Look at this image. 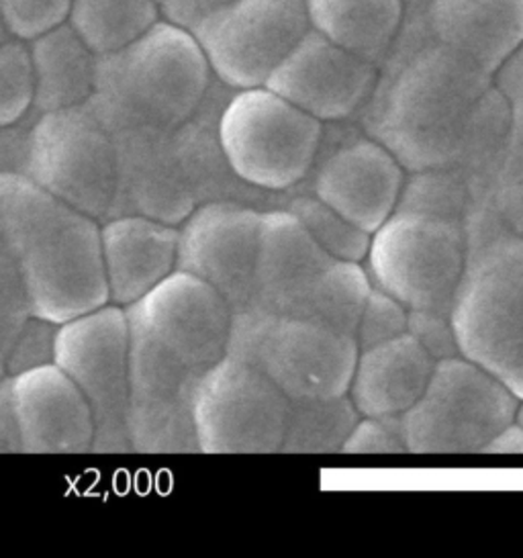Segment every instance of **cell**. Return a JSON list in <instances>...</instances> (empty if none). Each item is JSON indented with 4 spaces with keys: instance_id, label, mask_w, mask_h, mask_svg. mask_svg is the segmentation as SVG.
I'll return each instance as SVG.
<instances>
[{
    "instance_id": "8992f818",
    "label": "cell",
    "mask_w": 523,
    "mask_h": 558,
    "mask_svg": "<svg viewBox=\"0 0 523 558\" xmlns=\"http://www.w3.org/2000/svg\"><path fill=\"white\" fill-rule=\"evenodd\" d=\"M217 137L240 181L260 193H287L317 165L324 123L258 86L235 90L221 107Z\"/></svg>"
},
{
    "instance_id": "1f68e13d",
    "label": "cell",
    "mask_w": 523,
    "mask_h": 558,
    "mask_svg": "<svg viewBox=\"0 0 523 558\" xmlns=\"http://www.w3.org/2000/svg\"><path fill=\"white\" fill-rule=\"evenodd\" d=\"M342 454H409L401 417H360L343 444Z\"/></svg>"
},
{
    "instance_id": "ee69618b",
    "label": "cell",
    "mask_w": 523,
    "mask_h": 558,
    "mask_svg": "<svg viewBox=\"0 0 523 558\" xmlns=\"http://www.w3.org/2000/svg\"><path fill=\"white\" fill-rule=\"evenodd\" d=\"M515 420L523 426V401L520 403V410H518V417H515Z\"/></svg>"
},
{
    "instance_id": "30bf717a",
    "label": "cell",
    "mask_w": 523,
    "mask_h": 558,
    "mask_svg": "<svg viewBox=\"0 0 523 558\" xmlns=\"http://www.w3.org/2000/svg\"><path fill=\"white\" fill-rule=\"evenodd\" d=\"M25 177L68 207L105 221L117 197L113 135L88 102L41 113Z\"/></svg>"
},
{
    "instance_id": "8fae6325",
    "label": "cell",
    "mask_w": 523,
    "mask_h": 558,
    "mask_svg": "<svg viewBox=\"0 0 523 558\" xmlns=\"http://www.w3.org/2000/svg\"><path fill=\"white\" fill-rule=\"evenodd\" d=\"M289 403V397L260 368L228 354L196 385L193 424L198 452H280Z\"/></svg>"
},
{
    "instance_id": "44dd1931",
    "label": "cell",
    "mask_w": 523,
    "mask_h": 558,
    "mask_svg": "<svg viewBox=\"0 0 523 558\" xmlns=\"http://www.w3.org/2000/svg\"><path fill=\"white\" fill-rule=\"evenodd\" d=\"M436 41L492 76L523 39V0H429Z\"/></svg>"
},
{
    "instance_id": "74e56055",
    "label": "cell",
    "mask_w": 523,
    "mask_h": 558,
    "mask_svg": "<svg viewBox=\"0 0 523 558\" xmlns=\"http://www.w3.org/2000/svg\"><path fill=\"white\" fill-rule=\"evenodd\" d=\"M229 2L233 0H163L160 11L166 21L191 32L196 23L223 9Z\"/></svg>"
},
{
    "instance_id": "60d3db41",
    "label": "cell",
    "mask_w": 523,
    "mask_h": 558,
    "mask_svg": "<svg viewBox=\"0 0 523 558\" xmlns=\"http://www.w3.org/2000/svg\"><path fill=\"white\" fill-rule=\"evenodd\" d=\"M483 454L492 457H523V426L515 420L503 427L483 450Z\"/></svg>"
},
{
    "instance_id": "e575fe53",
    "label": "cell",
    "mask_w": 523,
    "mask_h": 558,
    "mask_svg": "<svg viewBox=\"0 0 523 558\" xmlns=\"http://www.w3.org/2000/svg\"><path fill=\"white\" fill-rule=\"evenodd\" d=\"M39 116L41 113L33 109L29 116L19 119L15 123L0 125V174L25 177L32 149L33 128Z\"/></svg>"
},
{
    "instance_id": "2e32d148",
    "label": "cell",
    "mask_w": 523,
    "mask_h": 558,
    "mask_svg": "<svg viewBox=\"0 0 523 558\" xmlns=\"http://www.w3.org/2000/svg\"><path fill=\"white\" fill-rule=\"evenodd\" d=\"M378 68L311 29L266 88L321 123L343 121L375 95Z\"/></svg>"
},
{
    "instance_id": "d6a6232c",
    "label": "cell",
    "mask_w": 523,
    "mask_h": 558,
    "mask_svg": "<svg viewBox=\"0 0 523 558\" xmlns=\"http://www.w3.org/2000/svg\"><path fill=\"white\" fill-rule=\"evenodd\" d=\"M25 317H29V307L23 277L13 247L0 233V340L11 342Z\"/></svg>"
},
{
    "instance_id": "9c48e42d",
    "label": "cell",
    "mask_w": 523,
    "mask_h": 558,
    "mask_svg": "<svg viewBox=\"0 0 523 558\" xmlns=\"http://www.w3.org/2000/svg\"><path fill=\"white\" fill-rule=\"evenodd\" d=\"M53 364L86 397L95 417V454H131L130 319L107 303L60 324Z\"/></svg>"
},
{
    "instance_id": "3957f363",
    "label": "cell",
    "mask_w": 523,
    "mask_h": 558,
    "mask_svg": "<svg viewBox=\"0 0 523 558\" xmlns=\"http://www.w3.org/2000/svg\"><path fill=\"white\" fill-rule=\"evenodd\" d=\"M211 81L195 35L162 17L130 46L98 56L88 105L111 133L172 132L198 113Z\"/></svg>"
},
{
    "instance_id": "f6af8a7d",
    "label": "cell",
    "mask_w": 523,
    "mask_h": 558,
    "mask_svg": "<svg viewBox=\"0 0 523 558\" xmlns=\"http://www.w3.org/2000/svg\"><path fill=\"white\" fill-rule=\"evenodd\" d=\"M156 2H158V4H160V7H162L163 0H156Z\"/></svg>"
},
{
    "instance_id": "5bb4252c",
    "label": "cell",
    "mask_w": 523,
    "mask_h": 558,
    "mask_svg": "<svg viewBox=\"0 0 523 558\" xmlns=\"http://www.w3.org/2000/svg\"><path fill=\"white\" fill-rule=\"evenodd\" d=\"M203 375L130 328V442L133 454H195L193 397Z\"/></svg>"
},
{
    "instance_id": "7a4b0ae2",
    "label": "cell",
    "mask_w": 523,
    "mask_h": 558,
    "mask_svg": "<svg viewBox=\"0 0 523 558\" xmlns=\"http://www.w3.org/2000/svg\"><path fill=\"white\" fill-rule=\"evenodd\" d=\"M492 76L438 41L399 68L366 121L409 172L454 168Z\"/></svg>"
},
{
    "instance_id": "f35d334b",
    "label": "cell",
    "mask_w": 523,
    "mask_h": 558,
    "mask_svg": "<svg viewBox=\"0 0 523 558\" xmlns=\"http://www.w3.org/2000/svg\"><path fill=\"white\" fill-rule=\"evenodd\" d=\"M492 197H495V201H490L489 195H487L492 209L499 214L497 215L499 221L511 233L523 238V182L499 186V189L492 191Z\"/></svg>"
},
{
    "instance_id": "83f0119b",
    "label": "cell",
    "mask_w": 523,
    "mask_h": 558,
    "mask_svg": "<svg viewBox=\"0 0 523 558\" xmlns=\"http://www.w3.org/2000/svg\"><path fill=\"white\" fill-rule=\"evenodd\" d=\"M35 99L29 44L7 39L0 44V125H11L29 116Z\"/></svg>"
},
{
    "instance_id": "836d02e7",
    "label": "cell",
    "mask_w": 523,
    "mask_h": 558,
    "mask_svg": "<svg viewBox=\"0 0 523 558\" xmlns=\"http://www.w3.org/2000/svg\"><path fill=\"white\" fill-rule=\"evenodd\" d=\"M408 331L436 362L460 354L450 313L409 310Z\"/></svg>"
},
{
    "instance_id": "b9f144b4",
    "label": "cell",
    "mask_w": 523,
    "mask_h": 558,
    "mask_svg": "<svg viewBox=\"0 0 523 558\" xmlns=\"http://www.w3.org/2000/svg\"><path fill=\"white\" fill-rule=\"evenodd\" d=\"M7 340H0V378L7 377V371H4V352H7Z\"/></svg>"
},
{
    "instance_id": "e0dca14e",
    "label": "cell",
    "mask_w": 523,
    "mask_h": 558,
    "mask_svg": "<svg viewBox=\"0 0 523 558\" xmlns=\"http://www.w3.org/2000/svg\"><path fill=\"white\" fill-rule=\"evenodd\" d=\"M311 195L366 233H375L397 209L405 168L375 137H356L313 166Z\"/></svg>"
},
{
    "instance_id": "ac0fdd59",
    "label": "cell",
    "mask_w": 523,
    "mask_h": 558,
    "mask_svg": "<svg viewBox=\"0 0 523 558\" xmlns=\"http://www.w3.org/2000/svg\"><path fill=\"white\" fill-rule=\"evenodd\" d=\"M23 454H88L95 417L86 397L56 364L11 377Z\"/></svg>"
},
{
    "instance_id": "52a82bcc",
    "label": "cell",
    "mask_w": 523,
    "mask_h": 558,
    "mask_svg": "<svg viewBox=\"0 0 523 558\" xmlns=\"http://www.w3.org/2000/svg\"><path fill=\"white\" fill-rule=\"evenodd\" d=\"M368 279L408 310L450 313L466 275V221L417 209L394 214L370 235Z\"/></svg>"
},
{
    "instance_id": "7c38bea8",
    "label": "cell",
    "mask_w": 523,
    "mask_h": 558,
    "mask_svg": "<svg viewBox=\"0 0 523 558\" xmlns=\"http://www.w3.org/2000/svg\"><path fill=\"white\" fill-rule=\"evenodd\" d=\"M309 32L305 0H233L191 29L212 76L233 90L266 86Z\"/></svg>"
},
{
    "instance_id": "7402d4cb",
    "label": "cell",
    "mask_w": 523,
    "mask_h": 558,
    "mask_svg": "<svg viewBox=\"0 0 523 558\" xmlns=\"http://www.w3.org/2000/svg\"><path fill=\"white\" fill-rule=\"evenodd\" d=\"M436 361L409 331L360 350L348 397L360 417H401L424 395Z\"/></svg>"
},
{
    "instance_id": "8d00e7d4",
    "label": "cell",
    "mask_w": 523,
    "mask_h": 558,
    "mask_svg": "<svg viewBox=\"0 0 523 558\" xmlns=\"http://www.w3.org/2000/svg\"><path fill=\"white\" fill-rule=\"evenodd\" d=\"M0 454H23L11 377L0 378Z\"/></svg>"
},
{
    "instance_id": "cb8c5ba5",
    "label": "cell",
    "mask_w": 523,
    "mask_h": 558,
    "mask_svg": "<svg viewBox=\"0 0 523 558\" xmlns=\"http://www.w3.org/2000/svg\"><path fill=\"white\" fill-rule=\"evenodd\" d=\"M311 29L364 60L378 62L403 23V0H305Z\"/></svg>"
},
{
    "instance_id": "7bdbcfd3",
    "label": "cell",
    "mask_w": 523,
    "mask_h": 558,
    "mask_svg": "<svg viewBox=\"0 0 523 558\" xmlns=\"http://www.w3.org/2000/svg\"><path fill=\"white\" fill-rule=\"evenodd\" d=\"M7 39H11V35H9L7 27H4V23H2V19H0V44H2V41H7Z\"/></svg>"
},
{
    "instance_id": "f546056e",
    "label": "cell",
    "mask_w": 523,
    "mask_h": 558,
    "mask_svg": "<svg viewBox=\"0 0 523 558\" xmlns=\"http://www.w3.org/2000/svg\"><path fill=\"white\" fill-rule=\"evenodd\" d=\"M70 11L72 0H0V19L7 32L27 44L64 25Z\"/></svg>"
},
{
    "instance_id": "d6986e66",
    "label": "cell",
    "mask_w": 523,
    "mask_h": 558,
    "mask_svg": "<svg viewBox=\"0 0 523 558\" xmlns=\"http://www.w3.org/2000/svg\"><path fill=\"white\" fill-rule=\"evenodd\" d=\"M331 263L284 207L262 211L254 299L247 310L303 315Z\"/></svg>"
},
{
    "instance_id": "4316f807",
    "label": "cell",
    "mask_w": 523,
    "mask_h": 558,
    "mask_svg": "<svg viewBox=\"0 0 523 558\" xmlns=\"http://www.w3.org/2000/svg\"><path fill=\"white\" fill-rule=\"evenodd\" d=\"M284 209L296 217L311 240L342 263H364L370 247V233L360 230L342 215L336 214L315 195H296L284 203Z\"/></svg>"
},
{
    "instance_id": "484cf974",
    "label": "cell",
    "mask_w": 523,
    "mask_h": 558,
    "mask_svg": "<svg viewBox=\"0 0 523 558\" xmlns=\"http://www.w3.org/2000/svg\"><path fill=\"white\" fill-rule=\"evenodd\" d=\"M162 19L156 0H72L70 25L98 56L113 53Z\"/></svg>"
},
{
    "instance_id": "d590c367",
    "label": "cell",
    "mask_w": 523,
    "mask_h": 558,
    "mask_svg": "<svg viewBox=\"0 0 523 558\" xmlns=\"http://www.w3.org/2000/svg\"><path fill=\"white\" fill-rule=\"evenodd\" d=\"M509 102V128H507L506 149L499 170V186L523 182V95Z\"/></svg>"
},
{
    "instance_id": "d4e9b609",
    "label": "cell",
    "mask_w": 523,
    "mask_h": 558,
    "mask_svg": "<svg viewBox=\"0 0 523 558\" xmlns=\"http://www.w3.org/2000/svg\"><path fill=\"white\" fill-rule=\"evenodd\" d=\"M358 420V410L348 395L291 401L280 452L342 454L343 444Z\"/></svg>"
},
{
    "instance_id": "277c9868",
    "label": "cell",
    "mask_w": 523,
    "mask_h": 558,
    "mask_svg": "<svg viewBox=\"0 0 523 558\" xmlns=\"http://www.w3.org/2000/svg\"><path fill=\"white\" fill-rule=\"evenodd\" d=\"M469 264L450 319L458 350L523 401V238L476 205L466 217Z\"/></svg>"
},
{
    "instance_id": "ffe728a7",
    "label": "cell",
    "mask_w": 523,
    "mask_h": 558,
    "mask_svg": "<svg viewBox=\"0 0 523 558\" xmlns=\"http://www.w3.org/2000/svg\"><path fill=\"white\" fill-rule=\"evenodd\" d=\"M109 303L130 307L177 270L179 228L146 215L100 221Z\"/></svg>"
},
{
    "instance_id": "603a6c76",
    "label": "cell",
    "mask_w": 523,
    "mask_h": 558,
    "mask_svg": "<svg viewBox=\"0 0 523 558\" xmlns=\"http://www.w3.org/2000/svg\"><path fill=\"white\" fill-rule=\"evenodd\" d=\"M35 99L39 113L64 111L93 99L98 53L65 21L64 25L29 41Z\"/></svg>"
},
{
    "instance_id": "4fadbf2b",
    "label": "cell",
    "mask_w": 523,
    "mask_h": 558,
    "mask_svg": "<svg viewBox=\"0 0 523 558\" xmlns=\"http://www.w3.org/2000/svg\"><path fill=\"white\" fill-rule=\"evenodd\" d=\"M125 312L130 328L198 375L228 356L233 310L211 284L191 272L174 270Z\"/></svg>"
},
{
    "instance_id": "f1b7e54d",
    "label": "cell",
    "mask_w": 523,
    "mask_h": 558,
    "mask_svg": "<svg viewBox=\"0 0 523 558\" xmlns=\"http://www.w3.org/2000/svg\"><path fill=\"white\" fill-rule=\"evenodd\" d=\"M58 324L29 315L16 328L4 352L7 377H16L33 368L53 364Z\"/></svg>"
},
{
    "instance_id": "ba28073f",
    "label": "cell",
    "mask_w": 523,
    "mask_h": 558,
    "mask_svg": "<svg viewBox=\"0 0 523 558\" xmlns=\"http://www.w3.org/2000/svg\"><path fill=\"white\" fill-rule=\"evenodd\" d=\"M520 399L462 354L436 362L417 403L401 415L409 454H483L515 422Z\"/></svg>"
},
{
    "instance_id": "ab89813d",
    "label": "cell",
    "mask_w": 523,
    "mask_h": 558,
    "mask_svg": "<svg viewBox=\"0 0 523 558\" xmlns=\"http://www.w3.org/2000/svg\"><path fill=\"white\" fill-rule=\"evenodd\" d=\"M492 86L507 100L518 99L523 95V39L515 50L507 56L506 62L492 74Z\"/></svg>"
},
{
    "instance_id": "5b68a950",
    "label": "cell",
    "mask_w": 523,
    "mask_h": 558,
    "mask_svg": "<svg viewBox=\"0 0 523 558\" xmlns=\"http://www.w3.org/2000/svg\"><path fill=\"white\" fill-rule=\"evenodd\" d=\"M358 352L354 333L311 317L233 313L228 354L260 368L289 401L348 395Z\"/></svg>"
},
{
    "instance_id": "6da1fadb",
    "label": "cell",
    "mask_w": 523,
    "mask_h": 558,
    "mask_svg": "<svg viewBox=\"0 0 523 558\" xmlns=\"http://www.w3.org/2000/svg\"><path fill=\"white\" fill-rule=\"evenodd\" d=\"M0 233L15 252L29 315L60 326L109 303L97 219L27 177L0 174Z\"/></svg>"
},
{
    "instance_id": "4dcf8cb0",
    "label": "cell",
    "mask_w": 523,
    "mask_h": 558,
    "mask_svg": "<svg viewBox=\"0 0 523 558\" xmlns=\"http://www.w3.org/2000/svg\"><path fill=\"white\" fill-rule=\"evenodd\" d=\"M408 322V307L373 284L360 313L356 328L358 350L389 342L392 338L405 333Z\"/></svg>"
},
{
    "instance_id": "9a60e30c",
    "label": "cell",
    "mask_w": 523,
    "mask_h": 558,
    "mask_svg": "<svg viewBox=\"0 0 523 558\" xmlns=\"http://www.w3.org/2000/svg\"><path fill=\"white\" fill-rule=\"evenodd\" d=\"M262 209L240 201L198 205L179 226L177 270L205 280L233 313L254 299L260 247Z\"/></svg>"
}]
</instances>
